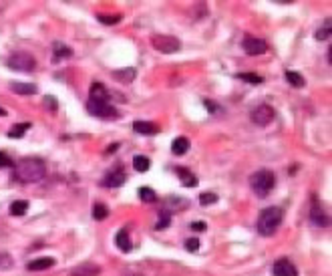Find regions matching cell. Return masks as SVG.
<instances>
[{
	"instance_id": "cell-31",
	"label": "cell",
	"mask_w": 332,
	"mask_h": 276,
	"mask_svg": "<svg viewBox=\"0 0 332 276\" xmlns=\"http://www.w3.org/2000/svg\"><path fill=\"white\" fill-rule=\"evenodd\" d=\"M215 202H217V196L211 194V192H204L202 196H199V204H202V206H211Z\"/></svg>"
},
{
	"instance_id": "cell-33",
	"label": "cell",
	"mask_w": 332,
	"mask_h": 276,
	"mask_svg": "<svg viewBox=\"0 0 332 276\" xmlns=\"http://www.w3.org/2000/svg\"><path fill=\"white\" fill-rule=\"evenodd\" d=\"M2 167H14V161L6 153H0V169Z\"/></svg>"
},
{
	"instance_id": "cell-19",
	"label": "cell",
	"mask_w": 332,
	"mask_h": 276,
	"mask_svg": "<svg viewBox=\"0 0 332 276\" xmlns=\"http://www.w3.org/2000/svg\"><path fill=\"white\" fill-rule=\"evenodd\" d=\"M10 89L14 93H20V95H32V93H36V87H34V85H30V83H12Z\"/></svg>"
},
{
	"instance_id": "cell-3",
	"label": "cell",
	"mask_w": 332,
	"mask_h": 276,
	"mask_svg": "<svg viewBox=\"0 0 332 276\" xmlns=\"http://www.w3.org/2000/svg\"><path fill=\"white\" fill-rule=\"evenodd\" d=\"M250 185L254 189V194L260 196V198H266L268 196L274 185H276V178L274 174L270 172V169H260V172H256L252 178H250Z\"/></svg>"
},
{
	"instance_id": "cell-24",
	"label": "cell",
	"mask_w": 332,
	"mask_h": 276,
	"mask_svg": "<svg viewBox=\"0 0 332 276\" xmlns=\"http://www.w3.org/2000/svg\"><path fill=\"white\" fill-rule=\"evenodd\" d=\"M286 79H288V83H290L292 85V87H296V89H302L304 87V77L298 73V71H288L286 73Z\"/></svg>"
},
{
	"instance_id": "cell-11",
	"label": "cell",
	"mask_w": 332,
	"mask_h": 276,
	"mask_svg": "<svg viewBox=\"0 0 332 276\" xmlns=\"http://www.w3.org/2000/svg\"><path fill=\"white\" fill-rule=\"evenodd\" d=\"M310 220H312L316 226H320V228H326L328 226V214L324 212V208L314 200V206L310 208Z\"/></svg>"
},
{
	"instance_id": "cell-29",
	"label": "cell",
	"mask_w": 332,
	"mask_h": 276,
	"mask_svg": "<svg viewBox=\"0 0 332 276\" xmlns=\"http://www.w3.org/2000/svg\"><path fill=\"white\" fill-rule=\"evenodd\" d=\"M10 268H12V258H10V254L0 252V272L10 270Z\"/></svg>"
},
{
	"instance_id": "cell-37",
	"label": "cell",
	"mask_w": 332,
	"mask_h": 276,
	"mask_svg": "<svg viewBox=\"0 0 332 276\" xmlns=\"http://www.w3.org/2000/svg\"><path fill=\"white\" fill-rule=\"evenodd\" d=\"M44 105H49V107L53 105V111H57V101H55L53 97H47V99H44Z\"/></svg>"
},
{
	"instance_id": "cell-17",
	"label": "cell",
	"mask_w": 332,
	"mask_h": 276,
	"mask_svg": "<svg viewBox=\"0 0 332 276\" xmlns=\"http://www.w3.org/2000/svg\"><path fill=\"white\" fill-rule=\"evenodd\" d=\"M115 244H117V248H119V250H123V252H129V250H131V238H129V232H127L125 228L117 232V236H115Z\"/></svg>"
},
{
	"instance_id": "cell-20",
	"label": "cell",
	"mask_w": 332,
	"mask_h": 276,
	"mask_svg": "<svg viewBox=\"0 0 332 276\" xmlns=\"http://www.w3.org/2000/svg\"><path fill=\"white\" fill-rule=\"evenodd\" d=\"M53 55H55V61H60V59L71 57L73 51L66 47V45H62V42H55V45H53Z\"/></svg>"
},
{
	"instance_id": "cell-13",
	"label": "cell",
	"mask_w": 332,
	"mask_h": 276,
	"mask_svg": "<svg viewBox=\"0 0 332 276\" xmlns=\"http://www.w3.org/2000/svg\"><path fill=\"white\" fill-rule=\"evenodd\" d=\"M125 174L121 172V169H117V172H109L105 178H103V182H101V185H105V187H119V185H123L125 184Z\"/></svg>"
},
{
	"instance_id": "cell-6",
	"label": "cell",
	"mask_w": 332,
	"mask_h": 276,
	"mask_svg": "<svg viewBox=\"0 0 332 276\" xmlns=\"http://www.w3.org/2000/svg\"><path fill=\"white\" fill-rule=\"evenodd\" d=\"M274 117H276L274 107H272V105H268V103L258 105V107L252 109V113H250V119H252L256 125H268V123L274 121Z\"/></svg>"
},
{
	"instance_id": "cell-27",
	"label": "cell",
	"mask_w": 332,
	"mask_h": 276,
	"mask_svg": "<svg viewBox=\"0 0 332 276\" xmlns=\"http://www.w3.org/2000/svg\"><path fill=\"white\" fill-rule=\"evenodd\" d=\"M30 127V123H20V125H16V127H12V129L8 131V137H12V139H16V137H22L27 133V129Z\"/></svg>"
},
{
	"instance_id": "cell-14",
	"label": "cell",
	"mask_w": 332,
	"mask_h": 276,
	"mask_svg": "<svg viewBox=\"0 0 332 276\" xmlns=\"http://www.w3.org/2000/svg\"><path fill=\"white\" fill-rule=\"evenodd\" d=\"M133 131L141 135H155V133H159V127L151 121H135L133 123Z\"/></svg>"
},
{
	"instance_id": "cell-5",
	"label": "cell",
	"mask_w": 332,
	"mask_h": 276,
	"mask_svg": "<svg viewBox=\"0 0 332 276\" xmlns=\"http://www.w3.org/2000/svg\"><path fill=\"white\" fill-rule=\"evenodd\" d=\"M151 45L155 51H159L163 55H173L181 49V42L180 38H175V36H169V34H155L151 36Z\"/></svg>"
},
{
	"instance_id": "cell-34",
	"label": "cell",
	"mask_w": 332,
	"mask_h": 276,
	"mask_svg": "<svg viewBox=\"0 0 332 276\" xmlns=\"http://www.w3.org/2000/svg\"><path fill=\"white\" fill-rule=\"evenodd\" d=\"M185 248H187L189 252H195V250L199 248V240H197V238H189V240L185 242Z\"/></svg>"
},
{
	"instance_id": "cell-2",
	"label": "cell",
	"mask_w": 332,
	"mask_h": 276,
	"mask_svg": "<svg viewBox=\"0 0 332 276\" xmlns=\"http://www.w3.org/2000/svg\"><path fill=\"white\" fill-rule=\"evenodd\" d=\"M284 220V212L280 208H266L260 212V218H258V232L262 236H272L276 234V230L280 228Z\"/></svg>"
},
{
	"instance_id": "cell-22",
	"label": "cell",
	"mask_w": 332,
	"mask_h": 276,
	"mask_svg": "<svg viewBox=\"0 0 332 276\" xmlns=\"http://www.w3.org/2000/svg\"><path fill=\"white\" fill-rule=\"evenodd\" d=\"M113 77L119 81V83H131L133 79H135V69H119L113 73Z\"/></svg>"
},
{
	"instance_id": "cell-36",
	"label": "cell",
	"mask_w": 332,
	"mask_h": 276,
	"mask_svg": "<svg viewBox=\"0 0 332 276\" xmlns=\"http://www.w3.org/2000/svg\"><path fill=\"white\" fill-rule=\"evenodd\" d=\"M191 230H195V232H204V230H206V224H204V222H193V224H191Z\"/></svg>"
},
{
	"instance_id": "cell-26",
	"label": "cell",
	"mask_w": 332,
	"mask_h": 276,
	"mask_svg": "<svg viewBox=\"0 0 332 276\" xmlns=\"http://www.w3.org/2000/svg\"><path fill=\"white\" fill-rule=\"evenodd\" d=\"M109 216V208L105 206V204H95V208H93V218L95 220H105Z\"/></svg>"
},
{
	"instance_id": "cell-38",
	"label": "cell",
	"mask_w": 332,
	"mask_h": 276,
	"mask_svg": "<svg viewBox=\"0 0 332 276\" xmlns=\"http://www.w3.org/2000/svg\"><path fill=\"white\" fill-rule=\"evenodd\" d=\"M4 115H6V111H4L2 107H0V117H4Z\"/></svg>"
},
{
	"instance_id": "cell-21",
	"label": "cell",
	"mask_w": 332,
	"mask_h": 276,
	"mask_svg": "<svg viewBox=\"0 0 332 276\" xmlns=\"http://www.w3.org/2000/svg\"><path fill=\"white\" fill-rule=\"evenodd\" d=\"M29 212V202L27 200H16L10 204V214L12 216H25Z\"/></svg>"
},
{
	"instance_id": "cell-12",
	"label": "cell",
	"mask_w": 332,
	"mask_h": 276,
	"mask_svg": "<svg viewBox=\"0 0 332 276\" xmlns=\"http://www.w3.org/2000/svg\"><path fill=\"white\" fill-rule=\"evenodd\" d=\"M101 274V268L97 264H91V262H87V264H79L71 270L69 276H99Z\"/></svg>"
},
{
	"instance_id": "cell-18",
	"label": "cell",
	"mask_w": 332,
	"mask_h": 276,
	"mask_svg": "<svg viewBox=\"0 0 332 276\" xmlns=\"http://www.w3.org/2000/svg\"><path fill=\"white\" fill-rule=\"evenodd\" d=\"M55 266V258H36L32 262H29V270L32 272H38V270H47V268H53Z\"/></svg>"
},
{
	"instance_id": "cell-28",
	"label": "cell",
	"mask_w": 332,
	"mask_h": 276,
	"mask_svg": "<svg viewBox=\"0 0 332 276\" xmlns=\"http://www.w3.org/2000/svg\"><path fill=\"white\" fill-rule=\"evenodd\" d=\"M238 79H241V81H246V83H252V85H260L264 79L258 75V73H240L238 75Z\"/></svg>"
},
{
	"instance_id": "cell-15",
	"label": "cell",
	"mask_w": 332,
	"mask_h": 276,
	"mask_svg": "<svg viewBox=\"0 0 332 276\" xmlns=\"http://www.w3.org/2000/svg\"><path fill=\"white\" fill-rule=\"evenodd\" d=\"M177 172V178H180L181 182H183V185H187V187H193V185H197V178L189 172L187 167H177L175 169Z\"/></svg>"
},
{
	"instance_id": "cell-32",
	"label": "cell",
	"mask_w": 332,
	"mask_h": 276,
	"mask_svg": "<svg viewBox=\"0 0 332 276\" xmlns=\"http://www.w3.org/2000/svg\"><path fill=\"white\" fill-rule=\"evenodd\" d=\"M97 18H99V23H103V25H115V23L121 20V16H105V14H99Z\"/></svg>"
},
{
	"instance_id": "cell-1",
	"label": "cell",
	"mask_w": 332,
	"mask_h": 276,
	"mask_svg": "<svg viewBox=\"0 0 332 276\" xmlns=\"http://www.w3.org/2000/svg\"><path fill=\"white\" fill-rule=\"evenodd\" d=\"M14 176L20 184H36L47 174V165L38 157H25L14 163Z\"/></svg>"
},
{
	"instance_id": "cell-9",
	"label": "cell",
	"mask_w": 332,
	"mask_h": 276,
	"mask_svg": "<svg viewBox=\"0 0 332 276\" xmlns=\"http://www.w3.org/2000/svg\"><path fill=\"white\" fill-rule=\"evenodd\" d=\"M274 276H298V270L296 266L288 260V258H280L274 262V268H272Z\"/></svg>"
},
{
	"instance_id": "cell-30",
	"label": "cell",
	"mask_w": 332,
	"mask_h": 276,
	"mask_svg": "<svg viewBox=\"0 0 332 276\" xmlns=\"http://www.w3.org/2000/svg\"><path fill=\"white\" fill-rule=\"evenodd\" d=\"M316 38L318 40H328L330 38V18L320 27V31H316Z\"/></svg>"
},
{
	"instance_id": "cell-10",
	"label": "cell",
	"mask_w": 332,
	"mask_h": 276,
	"mask_svg": "<svg viewBox=\"0 0 332 276\" xmlns=\"http://www.w3.org/2000/svg\"><path fill=\"white\" fill-rule=\"evenodd\" d=\"M111 93L107 91V87L103 83H93L91 89H89V101H97V103H109Z\"/></svg>"
},
{
	"instance_id": "cell-7",
	"label": "cell",
	"mask_w": 332,
	"mask_h": 276,
	"mask_svg": "<svg viewBox=\"0 0 332 276\" xmlns=\"http://www.w3.org/2000/svg\"><path fill=\"white\" fill-rule=\"evenodd\" d=\"M87 109H89V113L95 115V117H103V119H113V117H117V109H115L111 103L89 101V103H87Z\"/></svg>"
},
{
	"instance_id": "cell-16",
	"label": "cell",
	"mask_w": 332,
	"mask_h": 276,
	"mask_svg": "<svg viewBox=\"0 0 332 276\" xmlns=\"http://www.w3.org/2000/svg\"><path fill=\"white\" fill-rule=\"evenodd\" d=\"M171 152H173L175 155H183V153H187V152H189V139H187V137H177V139H173V143H171Z\"/></svg>"
},
{
	"instance_id": "cell-23",
	"label": "cell",
	"mask_w": 332,
	"mask_h": 276,
	"mask_svg": "<svg viewBox=\"0 0 332 276\" xmlns=\"http://www.w3.org/2000/svg\"><path fill=\"white\" fill-rule=\"evenodd\" d=\"M149 167H151V161L145 155H135L133 157V169H135V172L143 174V172H147Z\"/></svg>"
},
{
	"instance_id": "cell-8",
	"label": "cell",
	"mask_w": 332,
	"mask_h": 276,
	"mask_svg": "<svg viewBox=\"0 0 332 276\" xmlns=\"http://www.w3.org/2000/svg\"><path fill=\"white\" fill-rule=\"evenodd\" d=\"M243 51L252 57H258V55H264L266 51H268V45H266V40H262V38L246 36L243 38Z\"/></svg>"
},
{
	"instance_id": "cell-35",
	"label": "cell",
	"mask_w": 332,
	"mask_h": 276,
	"mask_svg": "<svg viewBox=\"0 0 332 276\" xmlns=\"http://www.w3.org/2000/svg\"><path fill=\"white\" fill-rule=\"evenodd\" d=\"M167 226H169V214H163L161 220H159V224L155 226V228H157V230H165Z\"/></svg>"
},
{
	"instance_id": "cell-4",
	"label": "cell",
	"mask_w": 332,
	"mask_h": 276,
	"mask_svg": "<svg viewBox=\"0 0 332 276\" xmlns=\"http://www.w3.org/2000/svg\"><path fill=\"white\" fill-rule=\"evenodd\" d=\"M6 65H8V69H12V71L30 73V71L36 67V61H34V57L29 55V53H12V55L6 59Z\"/></svg>"
},
{
	"instance_id": "cell-25",
	"label": "cell",
	"mask_w": 332,
	"mask_h": 276,
	"mask_svg": "<svg viewBox=\"0 0 332 276\" xmlns=\"http://www.w3.org/2000/svg\"><path fill=\"white\" fill-rule=\"evenodd\" d=\"M139 198H141L143 202H149V204L157 202V194H155L151 187H139Z\"/></svg>"
}]
</instances>
